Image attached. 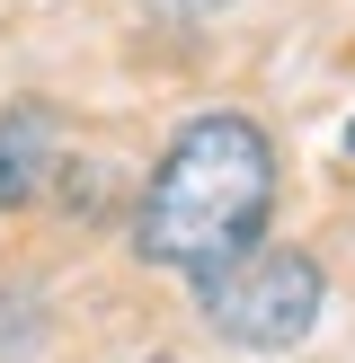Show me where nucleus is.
<instances>
[{
    "instance_id": "nucleus-1",
    "label": "nucleus",
    "mask_w": 355,
    "mask_h": 363,
    "mask_svg": "<svg viewBox=\"0 0 355 363\" xmlns=\"http://www.w3.org/2000/svg\"><path fill=\"white\" fill-rule=\"evenodd\" d=\"M266 213H275V142L258 133V116L213 106L160 151L142 213H133V248L204 293L240 257H258Z\"/></svg>"
},
{
    "instance_id": "nucleus-2",
    "label": "nucleus",
    "mask_w": 355,
    "mask_h": 363,
    "mask_svg": "<svg viewBox=\"0 0 355 363\" xmlns=\"http://www.w3.org/2000/svg\"><path fill=\"white\" fill-rule=\"evenodd\" d=\"M320 301H329V284H320V266L302 257V248H258V257H240L222 284H204V319L231 346H248V354L302 346L311 319H320Z\"/></svg>"
},
{
    "instance_id": "nucleus-3",
    "label": "nucleus",
    "mask_w": 355,
    "mask_h": 363,
    "mask_svg": "<svg viewBox=\"0 0 355 363\" xmlns=\"http://www.w3.org/2000/svg\"><path fill=\"white\" fill-rule=\"evenodd\" d=\"M53 177V106H9L0 116V213L45 195Z\"/></svg>"
},
{
    "instance_id": "nucleus-4",
    "label": "nucleus",
    "mask_w": 355,
    "mask_h": 363,
    "mask_svg": "<svg viewBox=\"0 0 355 363\" xmlns=\"http://www.w3.org/2000/svg\"><path fill=\"white\" fill-rule=\"evenodd\" d=\"M36 337H45V311H36V293H9V284H0V363L36 354Z\"/></svg>"
},
{
    "instance_id": "nucleus-5",
    "label": "nucleus",
    "mask_w": 355,
    "mask_h": 363,
    "mask_svg": "<svg viewBox=\"0 0 355 363\" xmlns=\"http://www.w3.org/2000/svg\"><path fill=\"white\" fill-rule=\"evenodd\" d=\"M160 18H204V9H222V0H151Z\"/></svg>"
},
{
    "instance_id": "nucleus-6",
    "label": "nucleus",
    "mask_w": 355,
    "mask_h": 363,
    "mask_svg": "<svg viewBox=\"0 0 355 363\" xmlns=\"http://www.w3.org/2000/svg\"><path fill=\"white\" fill-rule=\"evenodd\" d=\"M346 160H355V124H346Z\"/></svg>"
},
{
    "instance_id": "nucleus-7",
    "label": "nucleus",
    "mask_w": 355,
    "mask_h": 363,
    "mask_svg": "<svg viewBox=\"0 0 355 363\" xmlns=\"http://www.w3.org/2000/svg\"><path fill=\"white\" fill-rule=\"evenodd\" d=\"M151 363H160V354H151Z\"/></svg>"
}]
</instances>
